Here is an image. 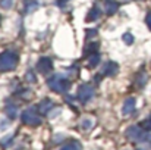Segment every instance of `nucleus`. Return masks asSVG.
Segmentation results:
<instances>
[{"mask_svg":"<svg viewBox=\"0 0 151 150\" xmlns=\"http://www.w3.org/2000/svg\"><path fill=\"white\" fill-rule=\"evenodd\" d=\"M117 71H119V66H117L116 62H107V63H104L101 74L106 75V77H113V75L117 74Z\"/></svg>","mask_w":151,"mask_h":150,"instance_id":"0eeeda50","label":"nucleus"},{"mask_svg":"<svg viewBox=\"0 0 151 150\" xmlns=\"http://www.w3.org/2000/svg\"><path fill=\"white\" fill-rule=\"evenodd\" d=\"M19 62V56L15 51H3L0 53V72H7L16 68Z\"/></svg>","mask_w":151,"mask_h":150,"instance_id":"f03ea898","label":"nucleus"},{"mask_svg":"<svg viewBox=\"0 0 151 150\" xmlns=\"http://www.w3.org/2000/svg\"><path fill=\"white\" fill-rule=\"evenodd\" d=\"M65 1H68V0H60V3H65Z\"/></svg>","mask_w":151,"mask_h":150,"instance_id":"a878e982","label":"nucleus"},{"mask_svg":"<svg viewBox=\"0 0 151 150\" xmlns=\"http://www.w3.org/2000/svg\"><path fill=\"white\" fill-rule=\"evenodd\" d=\"M25 80L28 81V83H35V75H34V72L32 71H28L27 74H25Z\"/></svg>","mask_w":151,"mask_h":150,"instance_id":"6ab92c4d","label":"nucleus"},{"mask_svg":"<svg viewBox=\"0 0 151 150\" xmlns=\"http://www.w3.org/2000/svg\"><path fill=\"white\" fill-rule=\"evenodd\" d=\"M135 106H137V100L134 99V97H128V99L125 100V103H123V107H122V113L125 115V116H128V115H131L134 110H135Z\"/></svg>","mask_w":151,"mask_h":150,"instance_id":"6e6552de","label":"nucleus"},{"mask_svg":"<svg viewBox=\"0 0 151 150\" xmlns=\"http://www.w3.org/2000/svg\"><path fill=\"white\" fill-rule=\"evenodd\" d=\"M145 83H147V75H145V72H141L139 77H138V86L141 87V86H144Z\"/></svg>","mask_w":151,"mask_h":150,"instance_id":"aec40b11","label":"nucleus"},{"mask_svg":"<svg viewBox=\"0 0 151 150\" xmlns=\"http://www.w3.org/2000/svg\"><path fill=\"white\" fill-rule=\"evenodd\" d=\"M47 86L56 93H66L70 87V81L62 74H56L47 80Z\"/></svg>","mask_w":151,"mask_h":150,"instance_id":"f257e3e1","label":"nucleus"},{"mask_svg":"<svg viewBox=\"0 0 151 150\" xmlns=\"http://www.w3.org/2000/svg\"><path fill=\"white\" fill-rule=\"evenodd\" d=\"M37 69L41 74H49L51 69H53V60H51L50 57H41L37 62Z\"/></svg>","mask_w":151,"mask_h":150,"instance_id":"423d86ee","label":"nucleus"},{"mask_svg":"<svg viewBox=\"0 0 151 150\" xmlns=\"http://www.w3.org/2000/svg\"><path fill=\"white\" fill-rule=\"evenodd\" d=\"M76 96H78L79 101L87 103V101H90L93 99V96H94V87L91 84H82V86H79Z\"/></svg>","mask_w":151,"mask_h":150,"instance_id":"39448f33","label":"nucleus"},{"mask_svg":"<svg viewBox=\"0 0 151 150\" xmlns=\"http://www.w3.org/2000/svg\"><path fill=\"white\" fill-rule=\"evenodd\" d=\"M119 9V3L116 0H104V10L107 15H114Z\"/></svg>","mask_w":151,"mask_h":150,"instance_id":"1a4fd4ad","label":"nucleus"},{"mask_svg":"<svg viewBox=\"0 0 151 150\" xmlns=\"http://www.w3.org/2000/svg\"><path fill=\"white\" fill-rule=\"evenodd\" d=\"M0 4H1V7H6V9H7V7L12 6V0H1Z\"/></svg>","mask_w":151,"mask_h":150,"instance_id":"4be33fe9","label":"nucleus"},{"mask_svg":"<svg viewBox=\"0 0 151 150\" xmlns=\"http://www.w3.org/2000/svg\"><path fill=\"white\" fill-rule=\"evenodd\" d=\"M141 127H142L145 131H151V115L147 119H144V121L141 122Z\"/></svg>","mask_w":151,"mask_h":150,"instance_id":"a211bd4d","label":"nucleus"},{"mask_svg":"<svg viewBox=\"0 0 151 150\" xmlns=\"http://www.w3.org/2000/svg\"><path fill=\"white\" fill-rule=\"evenodd\" d=\"M53 107H54V103H53L51 100L46 99L38 104V112H40L41 115H47V113H50V110Z\"/></svg>","mask_w":151,"mask_h":150,"instance_id":"9d476101","label":"nucleus"},{"mask_svg":"<svg viewBox=\"0 0 151 150\" xmlns=\"http://www.w3.org/2000/svg\"><path fill=\"white\" fill-rule=\"evenodd\" d=\"M21 119H22V122H24L25 125H29V127H38V125H41V122H43V119H41V116H40V112H38L35 107H28V109H25V110L22 112V115H21Z\"/></svg>","mask_w":151,"mask_h":150,"instance_id":"20e7f679","label":"nucleus"},{"mask_svg":"<svg viewBox=\"0 0 151 150\" xmlns=\"http://www.w3.org/2000/svg\"><path fill=\"white\" fill-rule=\"evenodd\" d=\"M10 141H12V136H7V137H4V141L1 140V144H3V146H7Z\"/></svg>","mask_w":151,"mask_h":150,"instance_id":"5701e85b","label":"nucleus"},{"mask_svg":"<svg viewBox=\"0 0 151 150\" xmlns=\"http://www.w3.org/2000/svg\"><path fill=\"white\" fill-rule=\"evenodd\" d=\"M126 137L131 140V141H135V143H142V141H148L151 140V136L145 133V130L139 125H132L126 130Z\"/></svg>","mask_w":151,"mask_h":150,"instance_id":"7ed1b4c3","label":"nucleus"},{"mask_svg":"<svg viewBox=\"0 0 151 150\" xmlns=\"http://www.w3.org/2000/svg\"><path fill=\"white\" fill-rule=\"evenodd\" d=\"M60 150H82V146H81V143L79 141H70V143H68V144H65V146H62V149Z\"/></svg>","mask_w":151,"mask_h":150,"instance_id":"4468645a","label":"nucleus"},{"mask_svg":"<svg viewBox=\"0 0 151 150\" xmlns=\"http://www.w3.org/2000/svg\"><path fill=\"white\" fill-rule=\"evenodd\" d=\"M123 40H125L126 44H132V43H134V37H132L131 34H125V36H123Z\"/></svg>","mask_w":151,"mask_h":150,"instance_id":"412c9836","label":"nucleus"},{"mask_svg":"<svg viewBox=\"0 0 151 150\" xmlns=\"http://www.w3.org/2000/svg\"><path fill=\"white\" fill-rule=\"evenodd\" d=\"M100 54L99 53H94V54H91V56H88V66L90 68H96L99 63H100Z\"/></svg>","mask_w":151,"mask_h":150,"instance_id":"2eb2a0df","label":"nucleus"},{"mask_svg":"<svg viewBox=\"0 0 151 150\" xmlns=\"http://www.w3.org/2000/svg\"><path fill=\"white\" fill-rule=\"evenodd\" d=\"M96 34H97V30H88L87 31V38H90V37L96 36Z\"/></svg>","mask_w":151,"mask_h":150,"instance_id":"b1692460","label":"nucleus"},{"mask_svg":"<svg viewBox=\"0 0 151 150\" xmlns=\"http://www.w3.org/2000/svg\"><path fill=\"white\" fill-rule=\"evenodd\" d=\"M37 7H38V3H37V1H29V3H27V4H25V12H28V13H29V12L35 10Z\"/></svg>","mask_w":151,"mask_h":150,"instance_id":"f3484780","label":"nucleus"},{"mask_svg":"<svg viewBox=\"0 0 151 150\" xmlns=\"http://www.w3.org/2000/svg\"><path fill=\"white\" fill-rule=\"evenodd\" d=\"M93 124H94V122H93V119H88V118H87V119H84V121H82L81 127H82V130H84V131H90V130H91V127H93Z\"/></svg>","mask_w":151,"mask_h":150,"instance_id":"dca6fc26","label":"nucleus"},{"mask_svg":"<svg viewBox=\"0 0 151 150\" xmlns=\"http://www.w3.org/2000/svg\"><path fill=\"white\" fill-rule=\"evenodd\" d=\"M4 110H6V115H7L10 119H15V118L18 116V106H16L15 103L7 101V104H6Z\"/></svg>","mask_w":151,"mask_h":150,"instance_id":"9b49d317","label":"nucleus"},{"mask_svg":"<svg viewBox=\"0 0 151 150\" xmlns=\"http://www.w3.org/2000/svg\"><path fill=\"white\" fill-rule=\"evenodd\" d=\"M101 15V9L99 6H94L91 10H90V13H88V16H87V22H93V21H97L99 18H100Z\"/></svg>","mask_w":151,"mask_h":150,"instance_id":"f8f14e48","label":"nucleus"},{"mask_svg":"<svg viewBox=\"0 0 151 150\" xmlns=\"http://www.w3.org/2000/svg\"><path fill=\"white\" fill-rule=\"evenodd\" d=\"M145 21H147V25H148V28L151 30V12L148 13V15H147V19H145Z\"/></svg>","mask_w":151,"mask_h":150,"instance_id":"393cba45","label":"nucleus"},{"mask_svg":"<svg viewBox=\"0 0 151 150\" xmlns=\"http://www.w3.org/2000/svg\"><path fill=\"white\" fill-rule=\"evenodd\" d=\"M97 51H99V43H90V44L85 46L84 54L88 57V56H91V54H94V53H97Z\"/></svg>","mask_w":151,"mask_h":150,"instance_id":"ddd939ff","label":"nucleus"}]
</instances>
